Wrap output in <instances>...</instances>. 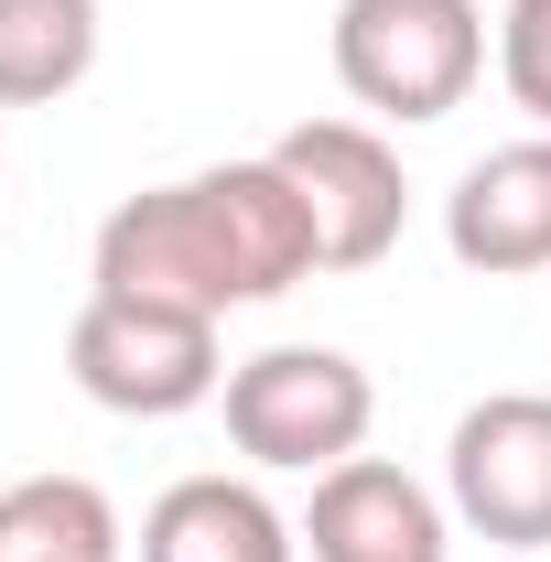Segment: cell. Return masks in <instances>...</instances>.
I'll use <instances>...</instances> for the list:
<instances>
[{"mask_svg":"<svg viewBox=\"0 0 551 562\" xmlns=\"http://www.w3.org/2000/svg\"><path fill=\"white\" fill-rule=\"evenodd\" d=\"M314 216L292 195L271 151L249 162H206L173 184H140L98 216V292H140V303H184V314H238V303H281L292 281H314Z\"/></svg>","mask_w":551,"mask_h":562,"instance_id":"6da1fadb","label":"cell"},{"mask_svg":"<svg viewBox=\"0 0 551 562\" xmlns=\"http://www.w3.org/2000/svg\"><path fill=\"white\" fill-rule=\"evenodd\" d=\"M140 562H303V519H281L249 476H173L140 508Z\"/></svg>","mask_w":551,"mask_h":562,"instance_id":"9c48e42d","label":"cell"},{"mask_svg":"<svg viewBox=\"0 0 551 562\" xmlns=\"http://www.w3.org/2000/svg\"><path fill=\"white\" fill-rule=\"evenodd\" d=\"M443 249L476 281L551 271V131L497 140V151H476V162L454 173V195H443Z\"/></svg>","mask_w":551,"mask_h":562,"instance_id":"ba28073f","label":"cell"},{"mask_svg":"<svg viewBox=\"0 0 551 562\" xmlns=\"http://www.w3.org/2000/svg\"><path fill=\"white\" fill-rule=\"evenodd\" d=\"M497 87H508V109L551 131V0H508L497 11Z\"/></svg>","mask_w":551,"mask_h":562,"instance_id":"7c38bea8","label":"cell"},{"mask_svg":"<svg viewBox=\"0 0 551 562\" xmlns=\"http://www.w3.org/2000/svg\"><path fill=\"white\" fill-rule=\"evenodd\" d=\"M66 368L98 412L120 422H173L206 412L227 390V357H216V314L184 303H140V292H87L66 325Z\"/></svg>","mask_w":551,"mask_h":562,"instance_id":"3957f363","label":"cell"},{"mask_svg":"<svg viewBox=\"0 0 551 562\" xmlns=\"http://www.w3.org/2000/svg\"><path fill=\"white\" fill-rule=\"evenodd\" d=\"M271 162L292 173V195L314 216V260L325 271H379L401 249L412 184H401V151L368 131V120H303V131L271 140Z\"/></svg>","mask_w":551,"mask_h":562,"instance_id":"8992f818","label":"cell"},{"mask_svg":"<svg viewBox=\"0 0 551 562\" xmlns=\"http://www.w3.org/2000/svg\"><path fill=\"white\" fill-rule=\"evenodd\" d=\"M120 552H131V530H120L109 487H87V476L0 487V562H120Z\"/></svg>","mask_w":551,"mask_h":562,"instance_id":"8fae6325","label":"cell"},{"mask_svg":"<svg viewBox=\"0 0 551 562\" xmlns=\"http://www.w3.org/2000/svg\"><path fill=\"white\" fill-rule=\"evenodd\" d=\"M443 508L497 552H551V390H486L454 422Z\"/></svg>","mask_w":551,"mask_h":562,"instance_id":"5b68a950","label":"cell"},{"mask_svg":"<svg viewBox=\"0 0 551 562\" xmlns=\"http://www.w3.org/2000/svg\"><path fill=\"white\" fill-rule=\"evenodd\" d=\"M303 552L314 562H454V508L390 454H346L314 476Z\"/></svg>","mask_w":551,"mask_h":562,"instance_id":"52a82bcc","label":"cell"},{"mask_svg":"<svg viewBox=\"0 0 551 562\" xmlns=\"http://www.w3.org/2000/svg\"><path fill=\"white\" fill-rule=\"evenodd\" d=\"M336 87L390 120V131H421V120H454L486 76V11L476 0H336Z\"/></svg>","mask_w":551,"mask_h":562,"instance_id":"7a4b0ae2","label":"cell"},{"mask_svg":"<svg viewBox=\"0 0 551 562\" xmlns=\"http://www.w3.org/2000/svg\"><path fill=\"white\" fill-rule=\"evenodd\" d=\"M216 401H227V443L249 465H271V476H325L379 422V390H368V368L346 347H260L227 368Z\"/></svg>","mask_w":551,"mask_h":562,"instance_id":"277c9868","label":"cell"},{"mask_svg":"<svg viewBox=\"0 0 551 562\" xmlns=\"http://www.w3.org/2000/svg\"><path fill=\"white\" fill-rule=\"evenodd\" d=\"M98 0H0V109H55L98 76Z\"/></svg>","mask_w":551,"mask_h":562,"instance_id":"30bf717a","label":"cell"}]
</instances>
